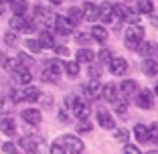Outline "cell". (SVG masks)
<instances>
[{
	"instance_id": "6da1fadb",
	"label": "cell",
	"mask_w": 158,
	"mask_h": 154,
	"mask_svg": "<svg viewBox=\"0 0 158 154\" xmlns=\"http://www.w3.org/2000/svg\"><path fill=\"white\" fill-rule=\"evenodd\" d=\"M144 27H140V24H130V27L126 28V47L136 51L138 45L144 41Z\"/></svg>"
},
{
	"instance_id": "7a4b0ae2",
	"label": "cell",
	"mask_w": 158,
	"mask_h": 154,
	"mask_svg": "<svg viewBox=\"0 0 158 154\" xmlns=\"http://www.w3.org/2000/svg\"><path fill=\"white\" fill-rule=\"evenodd\" d=\"M33 14H35V19H33L35 27H53V23H55V14L41 4H37L33 8Z\"/></svg>"
},
{
	"instance_id": "3957f363",
	"label": "cell",
	"mask_w": 158,
	"mask_h": 154,
	"mask_svg": "<svg viewBox=\"0 0 158 154\" xmlns=\"http://www.w3.org/2000/svg\"><path fill=\"white\" fill-rule=\"evenodd\" d=\"M61 146L69 154H81L83 152V142L79 140L77 136H71V134H65L61 138Z\"/></svg>"
},
{
	"instance_id": "277c9868",
	"label": "cell",
	"mask_w": 158,
	"mask_h": 154,
	"mask_svg": "<svg viewBox=\"0 0 158 154\" xmlns=\"http://www.w3.org/2000/svg\"><path fill=\"white\" fill-rule=\"evenodd\" d=\"M10 27H12L14 33H33L35 31L33 20L24 19V16H19V14H14L12 19H10Z\"/></svg>"
},
{
	"instance_id": "5b68a950",
	"label": "cell",
	"mask_w": 158,
	"mask_h": 154,
	"mask_svg": "<svg viewBox=\"0 0 158 154\" xmlns=\"http://www.w3.org/2000/svg\"><path fill=\"white\" fill-rule=\"evenodd\" d=\"M41 98V91L37 87H24L12 94V102H37Z\"/></svg>"
},
{
	"instance_id": "8992f818",
	"label": "cell",
	"mask_w": 158,
	"mask_h": 154,
	"mask_svg": "<svg viewBox=\"0 0 158 154\" xmlns=\"http://www.w3.org/2000/svg\"><path fill=\"white\" fill-rule=\"evenodd\" d=\"M12 79L19 85H28L31 81H33V75H31V71H28L27 65H20L19 63V65L12 69Z\"/></svg>"
},
{
	"instance_id": "52a82bcc",
	"label": "cell",
	"mask_w": 158,
	"mask_h": 154,
	"mask_svg": "<svg viewBox=\"0 0 158 154\" xmlns=\"http://www.w3.org/2000/svg\"><path fill=\"white\" fill-rule=\"evenodd\" d=\"M53 27L57 28V33L59 35H71L75 31V24L71 23L69 19H67V16H55V23H53Z\"/></svg>"
},
{
	"instance_id": "ba28073f",
	"label": "cell",
	"mask_w": 158,
	"mask_h": 154,
	"mask_svg": "<svg viewBox=\"0 0 158 154\" xmlns=\"http://www.w3.org/2000/svg\"><path fill=\"white\" fill-rule=\"evenodd\" d=\"M102 89H103V85L98 79H91L89 83L83 85V94L87 99H99L102 98Z\"/></svg>"
},
{
	"instance_id": "9c48e42d",
	"label": "cell",
	"mask_w": 158,
	"mask_h": 154,
	"mask_svg": "<svg viewBox=\"0 0 158 154\" xmlns=\"http://www.w3.org/2000/svg\"><path fill=\"white\" fill-rule=\"evenodd\" d=\"M136 103H138V107H142V110H150V107H154V94L150 91V89H142V91H138V94H136Z\"/></svg>"
},
{
	"instance_id": "30bf717a",
	"label": "cell",
	"mask_w": 158,
	"mask_h": 154,
	"mask_svg": "<svg viewBox=\"0 0 158 154\" xmlns=\"http://www.w3.org/2000/svg\"><path fill=\"white\" fill-rule=\"evenodd\" d=\"M107 67H110L112 75H126V71H128V61L122 59V57H112L110 63H107Z\"/></svg>"
},
{
	"instance_id": "8fae6325",
	"label": "cell",
	"mask_w": 158,
	"mask_h": 154,
	"mask_svg": "<svg viewBox=\"0 0 158 154\" xmlns=\"http://www.w3.org/2000/svg\"><path fill=\"white\" fill-rule=\"evenodd\" d=\"M23 120L27 122V124H31V126H37V124H41V112H39L37 107H27V110H23Z\"/></svg>"
},
{
	"instance_id": "7c38bea8",
	"label": "cell",
	"mask_w": 158,
	"mask_h": 154,
	"mask_svg": "<svg viewBox=\"0 0 158 154\" xmlns=\"http://www.w3.org/2000/svg\"><path fill=\"white\" fill-rule=\"evenodd\" d=\"M120 94L124 95V98H134L136 94H138V83H136L134 79H124L120 85Z\"/></svg>"
},
{
	"instance_id": "4fadbf2b",
	"label": "cell",
	"mask_w": 158,
	"mask_h": 154,
	"mask_svg": "<svg viewBox=\"0 0 158 154\" xmlns=\"http://www.w3.org/2000/svg\"><path fill=\"white\" fill-rule=\"evenodd\" d=\"M81 10H83V19L89 20V23H93V20L99 19V6H95L93 2H85Z\"/></svg>"
},
{
	"instance_id": "5bb4252c",
	"label": "cell",
	"mask_w": 158,
	"mask_h": 154,
	"mask_svg": "<svg viewBox=\"0 0 158 154\" xmlns=\"http://www.w3.org/2000/svg\"><path fill=\"white\" fill-rule=\"evenodd\" d=\"M136 51H138L142 57H152L154 53H158V45L154 41H142L138 45V49H136Z\"/></svg>"
},
{
	"instance_id": "9a60e30c",
	"label": "cell",
	"mask_w": 158,
	"mask_h": 154,
	"mask_svg": "<svg viewBox=\"0 0 158 154\" xmlns=\"http://www.w3.org/2000/svg\"><path fill=\"white\" fill-rule=\"evenodd\" d=\"M98 124L103 128V130H114V128H116V122H114V118L110 116L106 110H99V112H98Z\"/></svg>"
},
{
	"instance_id": "2e32d148",
	"label": "cell",
	"mask_w": 158,
	"mask_h": 154,
	"mask_svg": "<svg viewBox=\"0 0 158 154\" xmlns=\"http://www.w3.org/2000/svg\"><path fill=\"white\" fill-rule=\"evenodd\" d=\"M71 112H73V116L77 118V120H87V118H89V112H91V107H89V103H85V102H81V99H79L77 106H75Z\"/></svg>"
},
{
	"instance_id": "e0dca14e",
	"label": "cell",
	"mask_w": 158,
	"mask_h": 154,
	"mask_svg": "<svg viewBox=\"0 0 158 154\" xmlns=\"http://www.w3.org/2000/svg\"><path fill=\"white\" fill-rule=\"evenodd\" d=\"M132 10L128 8V6L126 4H114L112 6V14H114V20H118V23H120V20H126L128 19V14H130Z\"/></svg>"
},
{
	"instance_id": "ac0fdd59",
	"label": "cell",
	"mask_w": 158,
	"mask_h": 154,
	"mask_svg": "<svg viewBox=\"0 0 158 154\" xmlns=\"http://www.w3.org/2000/svg\"><path fill=\"white\" fill-rule=\"evenodd\" d=\"M0 132L6 136H14L16 134V124H14L12 118H2L0 120Z\"/></svg>"
},
{
	"instance_id": "d6986e66",
	"label": "cell",
	"mask_w": 158,
	"mask_h": 154,
	"mask_svg": "<svg viewBox=\"0 0 158 154\" xmlns=\"http://www.w3.org/2000/svg\"><path fill=\"white\" fill-rule=\"evenodd\" d=\"M102 95L107 99V102H116L118 99V95H120V91H118V85H114V83H106L103 85V89H102Z\"/></svg>"
},
{
	"instance_id": "ffe728a7",
	"label": "cell",
	"mask_w": 158,
	"mask_h": 154,
	"mask_svg": "<svg viewBox=\"0 0 158 154\" xmlns=\"http://www.w3.org/2000/svg\"><path fill=\"white\" fill-rule=\"evenodd\" d=\"M39 144H43V142H39L37 138H31V136H24V138H20V148L27 150V152H37Z\"/></svg>"
},
{
	"instance_id": "44dd1931",
	"label": "cell",
	"mask_w": 158,
	"mask_h": 154,
	"mask_svg": "<svg viewBox=\"0 0 158 154\" xmlns=\"http://www.w3.org/2000/svg\"><path fill=\"white\" fill-rule=\"evenodd\" d=\"M8 4H10V10H12L14 14H19V16H24L27 10H28L27 0H8Z\"/></svg>"
},
{
	"instance_id": "7402d4cb",
	"label": "cell",
	"mask_w": 158,
	"mask_h": 154,
	"mask_svg": "<svg viewBox=\"0 0 158 154\" xmlns=\"http://www.w3.org/2000/svg\"><path fill=\"white\" fill-rule=\"evenodd\" d=\"M142 71H144V75H148V77H154V75L158 73V63L154 59H150V57H146V59L142 61Z\"/></svg>"
},
{
	"instance_id": "603a6c76",
	"label": "cell",
	"mask_w": 158,
	"mask_h": 154,
	"mask_svg": "<svg viewBox=\"0 0 158 154\" xmlns=\"http://www.w3.org/2000/svg\"><path fill=\"white\" fill-rule=\"evenodd\" d=\"M77 63H93V59H95V53L91 51V49H87V47H83V49H79L77 51Z\"/></svg>"
},
{
	"instance_id": "cb8c5ba5",
	"label": "cell",
	"mask_w": 158,
	"mask_h": 154,
	"mask_svg": "<svg viewBox=\"0 0 158 154\" xmlns=\"http://www.w3.org/2000/svg\"><path fill=\"white\" fill-rule=\"evenodd\" d=\"M39 43H41L43 49H53L55 47V37H53L49 31H43V33L39 35Z\"/></svg>"
},
{
	"instance_id": "d4e9b609",
	"label": "cell",
	"mask_w": 158,
	"mask_h": 154,
	"mask_svg": "<svg viewBox=\"0 0 158 154\" xmlns=\"http://www.w3.org/2000/svg\"><path fill=\"white\" fill-rule=\"evenodd\" d=\"M91 37H93V41H98V43H106L107 41V31H106V27H99V24L91 27Z\"/></svg>"
},
{
	"instance_id": "484cf974",
	"label": "cell",
	"mask_w": 158,
	"mask_h": 154,
	"mask_svg": "<svg viewBox=\"0 0 158 154\" xmlns=\"http://www.w3.org/2000/svg\"><path fill=\"white\" fill-rule=\"evenodd\" d=\"M67 19H69L71 23L75 24V27H77V24L81 23V20H83V10L77 8V6H71V8L67 10Z\"/></svg>"
},
{
	"instance_id": "4316f807",
	"label": "cell",
	"mask_w": 158,
	"mask_h": 154,
	"mask_svg": "<svg viewBox=\"0 0 158 154\" xmlns=\"http://www.w3.org/2000/svg\"><path fill=\"white\" fill-rule=\"evenodd\" d=\"M154 10L152 0H136V12L138 14H150Z\"/></svg>"
},
{
	"instance_id": "83f0119b",
	"label": "cell",
	"mask_w": 158,
	"mask_h": 154,
	"mask_svg": "<svg viewBox=\"0 0 158 154\" xmlns=\"http://www.w3.org/2000/svg\"><path fill=\"white\" fill-rule=\"evenodd\" d=\"M112 2H103L102 6H99V19H103L106 23H112L114 20V14H112Z\"/></svg>"
},
{
	"instance_id": "f1b7e54d",
	"label": "cell",
	"mask_w": 158,
	"mask_h": 154,
	"mask_svg": "<svg viewBox=\"0 0 158 154\" xmlns=\"http://www.w3.org/2000/svg\"><path fill=\"white\" fill-rule=\"evenodd\" d=\"M134 136H136V140H138V142H148V128L142 126V124H136Z\"/></svg>"
},
{
	"instance_id": "f546056e",
	"label": "cell",
	"mask_w": 158,
	"mask_h": 154,
	"mask_svg": "<svg viewBox=\"0 0 158 154\" xmlns=\"http://www.w3.org/2000/svg\"><path fill=\"white\" fill-rule=\"evenodd\" d=\"M63 69H65V73L69 77H77L79 75V63L77 61H67V63H63Z\"/></svg>"
},
{
	"instance_id": "4dcf8cb0",
	"label": "cell",
	"mask_w": 158,
	"mask_h": 154,
	"mask_svg": "<svg viewBox=\"0 0 158 154\" xmlns=\"http://www.w3.org/2000/svg\"><path fill=\"white\" fill-rule=\"evenodd\" d=\"M24 45H27V49H28L31 53H41V51H43L39 39H27V41H24Z\"/></svg>"
},
{
	"instance_id": "1f68e13d",
	"label": "cell",
	"mask_w": 158,
	"mask_h": 154,
	"mask_svg": "<svg viewBox=\"0 0 158 154\" xmlns=\"http://www.w3.org/2000/svg\"><path fill=\"white\" fill-rule=\"evenodd\" d=\"M41 79L45 81V83H57L59 75H57L55 71H51V69H45V71H43V75H41Z\"/></svg>"
},
{
	"instance_id": "d6a6232c",
	"label": "cell",
	"mask_w": 158,
	"mask_h": 154,
	"mask_svg": "<svg viewBox=\"0 0 158 154\" xmlns=\"http://www.w3.org/2000/svg\"><path fill=\"white\" fill-rule=\"evenodd\" d=\"M4 43H6V45H10V47H16V45H19V33L8 31V33L4 35Z\"/></svg>"
},
{
	"instance_id": "836d02e7",
	"label": "cell",
	"mask_w": 158,
	"mask_h": 154,
	"mask_svg": "<svg viewBox=\"0 0 158 154\" xmlns=\"http://www.w3.org/2000/svg\"><path fill=\"white\" fill-rule=\"evenodd\" d=\"M148 142H152L154 146L158 144V122H154L152 126H150V130H148Z\"/></svg>"
},
{
	"instance_id": "e575fe53",
	"label": "cell",
	"mask_w": 158,
	"mask_h": 154,
	"mask_svg": "<svg viewBox=\"0 0 158 154\" xmlns=\"http://www.w3.org/2000/svg\"><path fill=\"white\" fill-rule=\"evenodd\" d=\"M47 69L55 71V73L59 75V73H61V69H63V63H61L59 59H49V61H47Z\"/></svg>"
},
{
	"instance_id": "d590c367",
	"label": "cell",
	"mask_w": 158,
	"mask_h": 154,
	"mask_svg": "<svg viewBox=\"0 0 158 154\" xmlns=\"http://www.w3.org/2000/svg\"><path fill=\"white\" fill-rule=\"evenodd\" d=\"M114 136H116L118 142H128V138H130V134H128L126 128H116V130H114Z\"/></svg>"
},
{
	"instance_id": "8d00e7d4",
	"label": "cell",
	"mask_w": 158,
	"mask_h": 154,
	"mask_svg": "<svg viewBox=\"0 0 158 154\" xmlns=\"http://www.w3.org/2000/svg\"><path fill=\"white\" fill-rule=\"evenodd\" d=\"M112 51H110V49H102V51L98 53V59H99V63H102V65H106V63H110V59H112Z\"/></svg>"
},
{
	"instance_id": "74e56055",
	"label": "cell",
	"mask_w": 158,
	"mask_h": 154,
	"mask_svg": "<svg viewBox=\"0 0 158 154\" xmlns=\"http://www.w3.org/2000/svg\"><path fill=\"white\" fill-rule=\"evenodd\" d=\"M87 75L91 77V79H98L99 75H102V69H99V65H95V63H89V65H87Z\"/></svg>"
},
{
	"instance_id": "f35d334b",
	"label": "cell",
	"mask_w": 158,
	"mask_h": 154,
	"mask_svg": "<svg viewBox=\"0 0 158 154\" xmlns=\"http://www.w3.org/2000/svg\"><path fill=\"white\" fill-rule=\"evenodd\" d=\"M75 41L81 45V47H87V45H91V41H93V37L91 35H85V33H81V35H77L75 37Z\"/></svg>"
},
{
	"instance_id": "ab89813d",
	"label": "cell",
	"mask_w": 158,
	"mask_h": 154,
	"mask_svg": "<svg viewBox=\"0 0 158 154\" xmlns=\"http://www.w3.org/2000/svg\"><path fill=\"white\" fill-rule=\"evenodd\" d=\"M77 132H91V124H89V120H79V124H77Z\"/></svg>"
},
{
	"instance_id": "60d3db41",
	"label": "cell",
	"mask_w": 158,
	"mask_h": 154,
	"mask_svg": "<svg viewBox=\"0 0 158 154\" xmlns=\"http://www.w3.org/2000/svg\"><path fill=\"white\" fill-rule=\"evenodd\" d=\"M77 102H79L77 95H67V98H65V107H67V110H73V107L77 106Z\"/></svg>"
},
{
	"instance_id": "b9f144b4",
	"label": "cell",
	"mask_w": 158,
	"mask_h": 154,
	"mask_svg": "<svg viewBox=\"0 0 158 154\" xmlns=\"http://www.w3.org/2000/svg\"><path fill=\"white\" fill-rule=\"evenodd\" d=\"M2 152H6V154H16V146H14L12 142H4V144H2Z\"/></svg>"
},
{
	"instance_id": "7bdbcfd3",
	"label": "cell",
	"mask_w": 158,
	"mask_h": 154,
	"mask_svg": "<svg viewBox=\"0 0 158 154\" xmlns=\"http://www.w3.org/2000/svg\"><path fill=\"white\" fill-rule=\"evenodd\" d=\"M114 107H116L118 114H124L126 107H128V106H126V99H122V102H120V99H116V102H114Z\"/></svg>"
},
{
	"instance_id": "ee69618b",
	"label": "cell",
	"mask_w": 158,
	"mask_h": 154,
	"mask_svg": "<svg viewBox=\"0 0 158 154\" xmlns=\"http://www.w3.org/2000/svg\"><path fill=\"white\" fill-rule=\"evenodd\" d=\"M124 154H142V152H140V148H138V146H134V144H126Z\"/></svg>"
},
{
	"instance_id": "f6af8a7d",
	"label": "cell",
	"mask_w": 158,
	"mask_h": 154,
	"mask_svg": "<svg viewBox=\"0 0 158 154\" xmlns=\"http://www.w3.org/2000/svg\"><path fill=\"white\" fill-rule=\"evenodd\" d=\"M16 61H19L20 65H28V63H31V57H28L27 53H19V57H16Z\"/></svg>"
},
{
	"instance_id": "bcb514c9",
	"label": "cell",
	"mask_w": 158,
	"mask_h": 154,
	"mask_svg": "<svg viewBox=\"0 0 158 154\" xmlns=\"http://www.w3.org/2000/svg\"><path fill=\"white\" fill-rule=\"evenodd\" d=\"M51 154H67V152H65V148L61 146V142H59V144L55 142V144L51 146Z\"/></svg>"
},
{
	"instance_id": "7dc6e473",
	"label": "cell",
	"mask_w": 158,
	"mask_h": 154,
	"mask_svg": "<svg viewBox=\"0 0 158 154\" xmlns=\"http://www.w3.org/2000/svg\"><path fill=\"white\" fill-rule=\"evenodd\" d=\"M53 49H55V53H57V55H61V57L69 55V49H67V47H53Z\"/></svg>"
},
{
	"instance_id": "c3c4849f",
	"label": "cell",
	"mask_w": 158,
	"mask_h": 154,
	"mask_svg": "<svg viewBox=\"0 0 158 154\" xmlns=\"http://www.w3.org/2000/svg\"><path fill=\"white\" fill-rule=\"evenodd\" d=\"M8 57H6V55H2V53H0V65H2V67H6V65H8Z\"/></svg>"
},
{
	"instance_id": "681fc988",
	"label": "cell",
	"mask_w": 158,
	"mask_h": 154,
	"mask_svg": "<svg viewBox=\"0 0 158 154\" xmlns=\"http://www.w3.org/2000/svg\"><path fill=\"white\" fill-rule=\"evenodd\" d=\"M150 20H152V24H158V14H152V12H150Z\"/></svg>"
},
{
	"instance_id": "f907efd6",
	"label": "cell",
	"mask_w": 158,
	"mask_h": 154,
	"mask_svg": "<svg viewBox=\"0 0 158 154\" xmlns=\"http://www.w3.org/2000/svg\"><path fill=\"white\" fill-rule=\"evenodd\" d=\"M59 118H61V122H67V114L63 112V110H61V112H59Z\"/></svg>"
},
{
	"instance_id": "816d5d0a",
	"label": "cell",
	"mask_w": 158,
	"mask_h": 154,
	"mask_svg": "<svg viewBox=\"0 0 158 154\" xmlns=\"http://www.w3.org/2000/svg\"><path fill=\"white\" fill-rule=\"evenodd\" d=\"M49 2H51V4H61L63 0H49Z\"/></svg>"
},
{
	"instance_id": "f5cc1de1",
	"label": "cell",
	"mask_w": 158,
	"mask_h": 154,
	"mask_svg": "<svg viewBox=\"0 0 158 154\" xmlns=\"http://www.w3.org/2000/svg\"><path fill=\"white\" fill-rule=\"evenodd\" d=\"M146 154H158V152H156V150H150V152H146Z\"/></svg>"
},
{
	"instance_id": "db71d44e",
	"label": "cell",
	"mask_w": 158,
	"mask_h": 154,
	"mask_svg": "<svg viewBox=\"0 0 158 154\" xmlns=\"http://www.w3.org/2000/svg\"><path fill=\"white\" fill-rule=\"evenodd\" d=\"M6 2H8V0H0V4H6Z\"/></svg>"
},
{
	"instance_id": "11a10c76",
	"label": "cell",
	"mask_w": 158,
	"mask_h": 154,
	"mask_svg": "<svg viewBox=\"0 0 158 154\" xmlns=\"http://www.w3.org/2000/svg\"><path fill=\"white\" fill-rule=\"evenodd\" d=\"M154 94H158V85H156V87H154Z\"/></svg>"
}]
</instances>
